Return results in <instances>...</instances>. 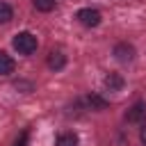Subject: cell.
<instances>
[{"instance_id": "obj_1", "label": "cell", "mask_w": 146, "mask_h": 146, "mask_svg": "<svg viewBox=\"0 0 146 146\" xmlns=\"http://www.w3.org/2000/svg\"><path fill=\"white\" fill-rule=\"evenodd\" d=\"M11 46H14V50L21 52V55H32L39 43H36V36H34L32 32H18V34L14 36V41H11Z\"/></svg>"}, {"instance_id": "obj_2", "label": "cell", "mask_w": 146, "mask_h": 146, "mask_svg": "<svg viewBox=\"0 0 146 146\" xmlns=\"http://www.w3.org/2000/svg\"><path fill=\"white\" fill-rule=\"evenodd\" d=\"M75 18L84 25V27H96V25H100V11L98 9H91V7H84V9H80L78 14H75Z\"/></svg>"}, {"instance_id": "obj_3", "label": "cell", "mask_w": 146, "mask_h": 146, "mask_svg": "<svg viewBox=\"0 0 146 146\" xmlns=\"http://www.w3.org/2000/svg\"><path fill=\"white\" fill-rule=\"evenodd\" d=\"M144 116H146V103H144V100H137V103L125 112V121H130V123H139Z\"/></svg>"}, {"instance_id": "obj_4", "label": "cell", "mask_w": 146, "mask_h": 146, "mask_svg": "<svg viewBox=\"0 0 146 146\" xmlns=\"http://www.w3.org/2000/svg\"><path fill=\"white\" fill-rule=\"evenodd\" d=\"M112 55H114L119 62H132V59H135V48H132L130 43H116Z\"/></svg>"}, {"instance_id": "obj_5", "label": "cell", "mask_w": 146, "mask_h": 146, "mask_svg": "<svg viewBox=\"0 0 146 146\" xmlns=\"http://www.w3.org/2000/svg\"><path fill=\"white\" fill-rule=\"evenodd\" d=\"M48 66H50L52 71H62V68L66 66V55L59 52V50H52V52L48 55Z\"/></svg>"}, {"instance_id": "obj_6", "label": "cell", "mask_w": 146, "mask_h": 146, "mask_svg": "<svg viewBox=\"0 0 146 146\" xmlns=\"http://www.w3.org/2000/svg\"><path fill=\"white\" fill-rule=\"evenodd\" d=\"M103 84H105L110 91H121L125 82H123V78H121L119 73H107V75H105V80H103Z\"/></svg>"}, {"instance_id": "obj_7", "label": "cell", "mask_w": 146, "mask_h": 146, "mask_svg": "<svg viewBox=\"0 0 146 146\" xmlns=\"http://www.w3.org/2000/svg\"><path fill=\"white\" fill-rule=\"evenodd\" d=\"M80 139L75 132H62L57 139H55V146H78Z\"/></svg>"}, {"instance_id": "obj_8", "label": "cell", "mask_w": 146, "mask_h": 146, "mask_svg": "<svg viewBox=\"0 0 146 146\" xmlns=\"http://www.w3.org/2000/svg\"><path fill=\"white\" fill-rule=\"evenodd\" d=\"M14 59L5 52V50H0V75H9V73H14Z\"/></svg>"}, {"instance_id": "obj_9", "label": "cell", "mask_w": 146, "mask_h": 146, "mask_svg": "<svg viewBox=\"0 0 146 146\" xmlns=\"http://www.w3.org/2000/svg\"><path fill=\"white\" fill-rule=\"evenodd\" d=\"M87 105H89L91 110H105V107H107V100H103L100 96L91 94V96H87Z\"/></svg>"}, {"instance_id": "obj_10", "label": "cell", "mask_w": 146, "mask_h": 146, "mask_svg": "<svg viewBox=\"0 0 146 146\" xmlns=\"http://www.w3.org/2000/svg\"><path fill=\"white\" fill-rule=\"evenodd\" d=\"M32 5H34L36 11H52L57 2L55 0H32Z\"/></svg>"}, {"instance_id": "obj_11", "label": "cell", "mask_w": 146, "mask_h": 146, "mask_svg": "<svg viewBox=\"0 0 146 146\" xmlns=\"http://www.w3.org/2000/svg\"><path fill=\"white\" fill-rule=\"evenodd\" d=\"M14 18V9L7 2H0V23H9Z\"/></svg>"}, {"instance_id": "obj_12", "label": "cell", "mask_w": 146, "mask_h": 146, "mask_svg": "<svg viewBox=\"0 0 146 146\" xmlns=\"http://www.w3.org/2000/svg\"><path fill=\"white\" fill-rule=\"evenodd\" d=\"M27 137H30V132H27V130H23V132H21V137H16L14 146H25V144H27Z\"/></svg>"}, {"instance_id": "obj_13", "label": "cell", "mask_w": 146, "mask_h": 146, "mask_svg": "<svg viewBox=\"0 0 146 146\" xmlns=\"http://www.w3.org/2000/svg\"><path fill=\"white\" fill-rule=\"evenodd\" d=\"M139 137H141V144H144V146H146V125H144V128H141V135H139Z\"/></svg>"}]
</instances>
